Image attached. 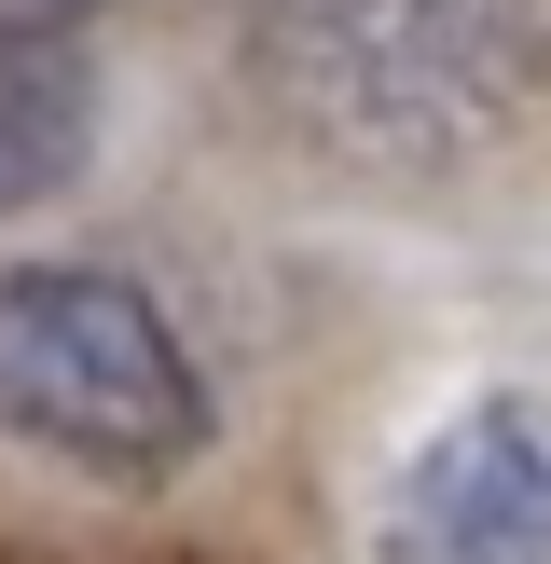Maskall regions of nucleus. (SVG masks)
<instances>
[{
	"label": "nucleus",
	"instance_id": "obj_1",
	"mask_svg": "<svg viewBox=\"0 0 551 564\" xmlns=\"http://www.w3.org/2000/svg\"><path fill=\"white\" fill-rule=\"evenodd\" d=\"M262 110L372 180L483 165L538 110V0H235Z\"/></svg>",
	"mask_w": 551,
	"mask_h": 564
},
{
	"label": "nucleus",
	"instance_id": "obj_2",
	"mask_svg": "<svg viewBox=\"0 0 551 564\" xmlns=\"http://www.w3.org/2000/svg\"><path fill=\"white\" fill-rule=\"evenodd\" d=\"M0 427L97 482H165L180 455H207V372L138 275L0 262Z\"/></svg>",
	"mask_w": 551,
	"mask_h": 564
},
{
	"label": "nucleus",
	"instance_id": "obj_3",
	"mask_svg": "<svg viewBox=\"0 0 551 564\" xmlns=\"http://www.w3.org/2000/svg\"><path fill=\"white\" fill-rule=\"evenodd\" d=\"M372 564H551V400L483 386L400 455Z\"/></svg>",
	"mask_w": 551,
	"mask_h": 564
},
{
	"label": "nucleus",
	"instance_id": "obj_4",
	"mask_svg": "<svg viewBox=\"0 0 551 564\" xmlns=\"http://www.w3.org/2000/svg\"><path fill=\"white\" fill-rule=\"evenodd\" d=\"M97 152V83L69 69L55 28H0V220L55 207Z\"/></svg>",
	"mask_w": 551,
	"mask_h": 564
},
{
	"label": "nucleus",
	"instance_id": "obj_5",
	"mask_svg": "<svg viewBox=\"0 0 551 564\" xmlns=\"http://www.w3.org/2000/svg\"><path fill=\"white\" fill-rule=\"evenodd\" d=\"M69 14H97V0H0V28H69Z\"/></svg>",
	"mask_w": 551,
	"mask_h": 564
}]
</instances>
